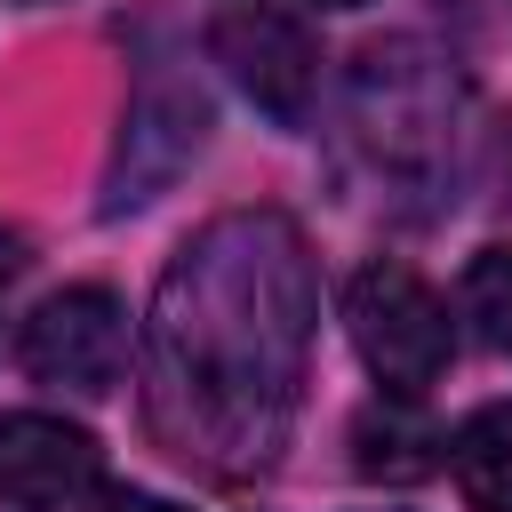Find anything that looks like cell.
<instances>
[{"instance_id": "6da1fadb", "label": "cell", "mask_w": 512, "mask_h": 512, "mask_svg": "<svg viewBox=\"0 0 512 512\" xmlns=\"http://www.w3.org/2000/svg\"><path fill=\"white\" fill-rule=\"evenodd\" d=\"M312 264L304 232L272 208H232L176 248L152 296V424L216 472H272L296 424L312 352Z\"/></svg>"}, {"instance_id": "7a4b0ae2", "label": "cell", "mask_w": 512, "mask_h": 512, "mask_svg": "<svg viewBox=\"0 0 512 512\" xmlns=\"http://www.w3.org/2000/svg\"><path fill=\"white\" fill-rule=\"evenodd\" d=\"M344 320H352V344H360L368 376L384 392H400V400L440 384L448 360H456V320L408 264H384V256L360 264L352 288H344Z\"/></svg>"}, {"instance_id": "3957f363", "label": "cell", "mask_w": 512, "mask_h": 512, "mask_svg": "<svg viewBox=\"0 0 512 512\" xmlns=\"http://www.w3.org/2000/svg\"><path fill=\"white\" fill-rule=\"evenodd\" d=\"M16 360H24V376H40V384H56V392L104 400V392L120 384V368H128V312H120V296L96 288V280H88V288H56V296L24 320Z\"/></svg>"}, {"instance_id": "277c9868", "label": "cell", "mask_w": 512, "mask_h": 512, "mask_svg": "<svg viewBox=\"0 0 512 512\" xmlns=\"http://www.w3.org/2000/svg\"><path fill=\"white\" fill-rule=\"evenodd\" d=\"M208 48L216 64L240 80V96L256 112H272L280 128H304L312 120V96H320V48L304 24H288L280 8H224L208 24Z\"/></svg>"}, {"instance_id": "5b68a950", "label": "cell", "mask_w": 512, "mask_h": 512, "mask_svg": "<svg viewBox=\"0 0 512 512\" xmlns=\"http://www.w3.org/2000/svg\"><path fill=\"white\" fill-rule=\"evenodd\" d=\"M104 472V448L64 424V416H40V408H16L0 416V504H24V512H48V504H72L88 496Z\"/></svg>"}, {"instance_id": "8992f818", "label": "cell", "mask_w": 512, "mask_h": 512, "mask_svg": "<svg viewBox=\"0 0 512 512\" xmlns=\"http://www.w3.org/2000/svg\"><path fill=\"white\" fill-rule=\"evenodd\" d=\"M440 448H448V432L424 424L400 392L360 408V424H352V472L360 480H424V472H440Z\"/></svg>"}, {"instance_id": "52a82bcc", "label": "cell", "mask_w": 512, "mask_h": 512, "mask_svg": "<svg viewBox=\"0 0 512 512\" xmlns=\"http://www.w3.org/2000/svg\"><path fill=\"white\" fill-rule=\"evenodd\" d=\"M448 472L472 512H512V400L472 408L448 440Z\"/></svg>"}, {"instance_id": "ba28073f", "label": "cell", "mask_w": 512, "mask_h": 512, "mask_svg": "<svg viewBox=\"0 0 512 512\" xmlns=\"http://www.w3.org/2000/svg\"><path fill=\"white\" fill-rule=\"evenodd\" d=\"M464 312L480 320V336L496 352H512V248H480L464 272Z\"/></svg>"}, {"instance_id": "9c48e42d", "label": "cell", "mask_w": 512, "mask_h": 512, "mask_svg": "<svg viewBox=\"0 0 512 512\" xmlns=\"http://www.w3.org/2000/svg\"><path fill=\"white\" fill-rule=\"evenodd\" d=\"M96 512H176V504H168V496H144V488H104Z\"/></svg>"}, {"instance_id": "30bf717a", "label": "cell", "mask_w": 512, "mask_h": 512, "mask_svg": "<svg viewBox=\"0 0 512 512\" xmlns=\"http://www.w3.org/2000/svg\"><path fill=\"white\" fill-rule=\"evenodd\" d=\"M16 264H24V240H16V232H8V224H0V288H8V280H16Z\"/></svg>"}, {"instance_id": "8fae6325", "label": "cell", "mask_w": 512, "mask_h": 512, "mask_svg": "<svg viewBox=\"0 0 512 512\" xmlns=\"http://www.w3.org/2000/svg\"><path fill=\"white\" fill-rule=\"evenodd\" d=\"M320 8H360V0H320Z\"/></svg>"}]
</instances>
